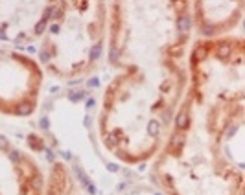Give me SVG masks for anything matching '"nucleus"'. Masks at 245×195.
Segmentation results:
<instances>
[{
	"instance_id": "obj_1",
	"label": "nucleus",
	"mask_w": 245,
	"mask_h": 195,
	"mask_svg": "<svg viewBox=\"0 0 245 195\" xmlns=\"http://www.w3.org/2000/svg\"><path fill=\"white\" fill-rule=\"evenodd\" d=\"M186 125H188V114H186V112H181V114H179V118H177V127L184 129Z\"/></svg>"
},
{
	"instance_id": "obj_2",
	"label": "nucleus",
	"mask_w": 245,
	"mask_h": 195,
	"mask_svg": "<svg viewBox=\"0 0 245 195\" xmlns=\"http://www.w3.org/2000/svg\"><path fill=\"white\" fill-rule=\"evenodd\" d=\"M205 55H206V48L199 46L197 50H195V53H194V59H195V61H201L203 57H205Z\"/></svg>"
},
{
	"instance_id": "obj_3",
	"label": "nucleus",
	"mask_w": 245,
	"mask_h": 195,
	"mask_svg": "<svg viewBox=\"0 0 245 195\" xmlns=\"http://www.w3.org/2000/svg\"><path fill=\"white\" fill-rule=\"evenodd\" d=\"M188 26H190V20H188L186 17H183V19H179V30H181V31H183V33H184V31L188 30Z\"/></svg>"
},
{
	"instance_id": "obj_4",
	"label": "nucleus",
	"mask_w": 245,
	"mask_h": 195,
	"mask_svg": "<svg viewBox=\"0 0 245 195\" xmlns=\"http://www.w3.org/2000/svg\"><path fill=\"white\" fill-rule=\"evenodd\" d=\"M181 144H183V136H181V135L173 136V142H171V145H173V147H177V145H181Z\"/></svg>"
},
{
	"instance_id": "obj_5",
	"label": "nucleus",
	"mask_w": 245,
	"mask_h": 195,
	"mask_svg": "<svg viewBox=\"0 0 245 195\" xmlns=\"http://www.w3.org/2000/svg\"><path fill=\"white\" fill-rule=\"evenodd\" d=\"M30 110H31V107L28 105V103H24V105L19 109V114H28V112H30Z\"/></svg>"
},
{
	"instance_id": "obj_6",
	"label": "nucleus",
	"mask_w": 245,
	"mask_h": 195,
	"mask_svg": "<svg viewBox=\"0 0 245 195\" xmlns=\"http://www.w3.org/2000/svg\"><path fill=\"white\" fill-rule=\"evenodd\" d=\"M157 131H159V123L151 122V123H149V133H151V135H157Z\"/></svg>"
},
{
	"instance_id": "obj_7",
	"label": "nucleus",
	"mask_w": 245,
	"mask_h": 195,
	"mask_svg": "<svg viewBox=\"0 0 245 195\" xmlns=\"http://www.w3.org/2000/svg\"><path fill=\"white\" fill-rule=\"evenodd\" d=\"M229 53H230V48H229V46H221V50H219V55H221V57H227Z\"/></svg>"
},
{
	"instance_id": "obj_8",
	"label": "nucleus",
	"mask_w": 245,
	"mask_h": 195,
	"mask_svg": "<svg viewBox=\"0 0 245 195\" xmlns=\"http://www.w3.org/2000/svg\"><path fill=\"white\" fill-rule=\"evenodd\" d=\"M30 145H33V147H41V142L37 140V138H35V136H30Z\"/></svg>"
},
{
	"instance_id": "obj_9",
	"label": "nucleus",
	"mask_w": 245,
	"mask_h": 195,
	"mask_svg": "<svg viewBox=\"0 0 245 195\" xmlns=\"http://www.w3.org/2000/svg\"><path fill=\"white\" fill-rule=\"evenodd\" d=\"M114 144H116L114 136H113V135H109V136H107V145H114Z\"/></svg>"
},
{
	"instance_id": "obj_10",
	"label": "nucleus",
	"mask_w": 245,
	"mask_h": 195,
	"mask_svg": "<svg viewBox=\"0 0 245 195\" xmlns=\"http://www.w3.org/2000/svg\"><path fill=\"white\" fill-rule=\"evenodd\" d=\"M214 31V28L212 26H208V28H205V33H206V35H210V33H212Z\"/></svg>"
},
{
	"instance_id": "obj_11",
	"label": "nucleus",
	"mask_w": 245,
	"mask_h": 195,
	"mask_svg": "<svg viewBox=\"0 0 245 195\" xmlns=\"http://www.w3.org/2000/svg\"><path fill=\"white\" fill-rule=\"evenodd\" d=\"M20 193L26 195V193H28V188H26V186H22V188H20Z\"/></svg>"
},
{
	"instance_id": "obj_12",
	"label": "nucleus",
	"mask_w": 245,
	"mask_h": 195,
	"mask_svg": "<svg viewBox=\"0 0 245 195\" xmlns=\"http://www.w3.org/2000/svg\"><path fill=\"white\" fill-rule=\"evenodd\" d=\"M0 145H2V147L6 145V140H4V138H0Z\"/></svg>"
}]
</instances>
